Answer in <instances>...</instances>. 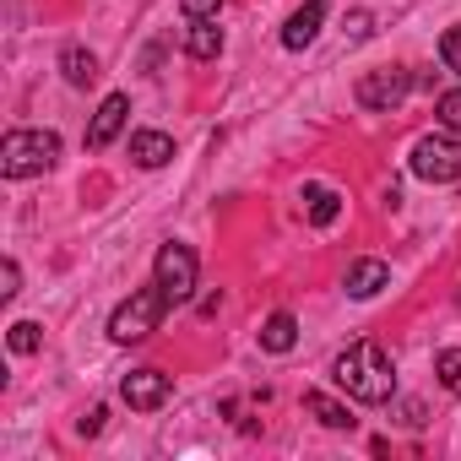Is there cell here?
I'll return each instance as SVG.
<instances>
[{
	"instance_id": "obj_4",
	"label": "cell",
	"mask_w": 461,
	"mask_h": 461,
	"mask_svg": "<svg viewBox=\"0 0 461 461\" xmlns=\"http://www.w3.org/2000/svg\"><path fill=\"white\" fill-rule=\"evenodd\" d=\"M407 163H412L418 179H429V185H450V179H461V136H456V131L418 136Z\"/></svg>"
},
{
	"instance_id": "obj_23",
	"label": "cell",
	"mask_w": 461,
	"mask_h": 461,
	"mask_svg": "<svg viewBox=\"0 0 461 461\" xmlns=\"http://www.w3.org/2000/svg\"><path fill=\"white\" fill-rule=\"evenodd\" d=\"M369 23H375L369 12H353V17H348V39H353V44H358V39H369Z\"/></svg>"
},
{
	"instance_id": "obj_19",
	"label": "cell",
	"mask_w": 461,
	"mask_h": 461,
	"mask_svg": "<svg viewBox=\"0 0 461 461\" xmlns=\"http://www.w3.org/2000/svg\"><path fill=\"white\" fill-rule=\"evenodd\" d=\"M434 114H439V131H456V136H461V87H450V93H439V104H434Z\"/></svg>"
},
{
	"instance_id": "obj_10",
	"label": "cell",
	"mask_w": 461,
	"mask_h": 461,
	"mask_svg": "<svg viewBox=\"0 0 461 461\" xmlns=\"http://www.w3.org/2000/svg\"><path fill=\"white\" fill-rule=\"evenodd\" d=\"M348 299H375L380 288H391V267L385 261H375V256H364V261H353L348 267Z\"/></svg>"
},
{
	"instance_id": "obj_2",
	"label": "cell",
	"mask_w": 461,
	"mask_h": 461,
	"mask_svg": "<svg viewBox=\"0 0 461 461\" xmlns=\"http://www.w3.org/2000/svg\"><path fill=\"white\" fill-rule=\"evenodd\" d=\"M55 158H60V136L55 131H6V141H0V174L6 179L50 174Z\"/></svg>"
},
{
	"instance_id": "obj_15",
	"label": "cell",
	"mask_w": 461,
	"mask_h": 461,
	"mask_svg": "<svg viewBox=\"0 0 461 461\" xmlns=\"http://www.w3.org/2000/svg\"><path fill=\"white\" fill-rule=\"evenodd\" d=\"M294 342H299V321H294L288 310H277V315L261 326V348H267V353H294Z\"/></svg>"
},
{
	"instance_id": "obj_3",
	"label": "cell",
	"mask_w": 461,
	"mask_h": 461,
	"mask_svg": "<svg viewBox=\"0 0 461 461\" xmlns=\"http://www.w3.org/2000/svg\"><path fill=\"white\" fill-rule=\"evenodd\" d=\"M163 315H168V294H163L158 283H147V288H136V294L109 315V337H114V342H147V337L163 326Z\"/></svg>"
},
{
	"instance_id": "obj_6",
	"label": "cell",
	"mask_w": 461,
	"mask_h": 461,
	"mask_svg": "<svg viewBox=\"0 0 461 461\" xmlns=\"http://www.w3.org/2000/svg\"><path fill=\"white\" fill-rule=\"evenodd\" d=\"M407 93H412V71H402V66L364 71V77H358V87H353V98H358L364 109H375V114H391Z\"/></svg>"
},
{
	"instance_id": "obj_1",
	"label": "cell",
	"mask_w": 461,
	"mask_h": 461,
	"mask_svg": "<svg viewBox=\"0 0 461 461\" xmlns=\"http://www.w3.org/2000/svg\"><path fill=\"white\" fill-rule=\"evenodd\" d=\"M331 380H337L353 402H364V407H380V402L396 396V364H391V353H385L375 337H364V342H353L348 353H337Z\"/></svg>"
},
{
	"instance_id": "obj_13",
	"label": "cell",
	"mask_w": 461,
	"mask_h": 461,
	"mask_svg": "<svg viewBox=\"0 0 461 461\" xmlns=\"http://www.w3.org/2000/svg\"><path fill=\"white\" fill-rule=\"evenodd\" d=\"M304 217H310L315 228H331V222L342 217V195H337L331 185H310V190H304Z\"/></svg>"
},
{
	"instance_id": "obj_21",
	"label": "cell",
	"mask_w": 461,
	"mask_h": 461,
	"mask_svg": "<svg viewBox=\"0 0 461 461\" xmlns=\"http://www.w3.org/2000/svg\"><path fill=\"white\" fill-rule=\"evenodd\" d=\"M17 288H23V267L6 256V267H0V299H17Z\"/></svg>"
},
{
	"instance_id": "obj_14",
	"label": "cell",
	"mask_w": 461,
	"mask_h": 461,
	"mask_svg": "<svg viewBox=\"0 0 461 461\" xmlns=\"http://www.w3.org/2000/svg\"><path fill=\"white\" fill-rule=\"evenodd\" d=\"M60 71H66L71 87H93L98 82V55L82 50V44H71V50H60Z\"/></svg>"
},
{
	"instance_id": "obj_20",
	"label": "cell",
	"mask_w": 461,
	"mask_h": 461,
	"mask_svg": "<svg viewBox=\"0 0 461 461\" xmlns=\"http://www.w3.org/2000/svg\"><path fill=\"white\" fill-rule=\"evenodd\" d=\"M439 60H445L450 77H461V28H445L439 33Z\"/></svg>"
},
{
	"instance_id": "obj_18",
	"label": "cell",
	"mask_w": 461,
	"mask_h": 461,
	"mask_svg": "<svg viewBox=\"0 0 461 461\" xmlns=\"http://www.w3.org/2000/svg\"><path fill=\"white\" fill-rule=\"evenodd\" d=\"M434 375H439L445 391H461V348H445V353L434 358Z\"/></svg>"
},
{
	"instance_id": "obj_5",
	"label": "cell",
	"mask_w": 461,
	"mask_h": 461,
	"mask_svg": "<svg viewBox=\"0 0 461 461\" xmlns=\"http://www.w3.org/2000/svg\"><path fill=\"white\" fill-rule=\"evenodd\" d=\"M195 250L190 245H179V240H168L163 250H158V261H152V283L168 294V304H185L190 294H195Z\"/></svg>"
},
{
	"instance_id": "obj_7",
	"label": "cell",
	"mask_w": 461,
	"mask_h": 461,
	"mask_svg": "<svg viewBox=\"0 0 461 461\" xmlns=\"http://www.w3.org/2000/svg\"><path fill=\"white\" fill-rule=\"evenodd\" d=\"M168 391H174V380H168L163 369H131V375H125V385H120V396H125L136 412L163 407V402H168Z\"/></svg>"
},
{
	"instance_id": "obj_11",
	"label": "cell",
	"mask_w": 461,
	"mask_h": 461,
	"mask_svg": "<svg viewBox=\"0 0 461 461\" xmlns=\"http://www.w3.org/2000/svg\"><path fill=\"white\" fill-rule=\"evenodd\" d=\"M185 55H190V60H217V55H222V28H217V17H195V23L185 28Z\"/></svg>"
},
{
	"instance_id": "obj_8",
	"label": "cell",
	"mask_w": 461,
	"mask_h": 461,
	"mask_svg": "<svg viewBox=\"0 0 461 461\" xmlns=\"http://www.w3.org/2000/svg\"><path fill=\"white\" fill-rule=\"evenodd\" d=\"M125 114H131V98H125V93H109V98L98 104L93 125H87V147H93V152H104V147L125 131Z\"/></svg>"
},
{
	"instance_id": "obj_9",
	"label": "cell",
	"mask_w": 461,
	"mask_h": 461,
	"mask_svg": "<svg viewBox=\"0 0 461 461\" xmlns=\"http://www.w3.org/2000/svg\"><path fill=\"white\" fill-rule=\"evenodd\" d=\"M321 23H326V0H304V6L283 23V50H310L321 39Z\"/></svg>"
},
{
	"instance_id": "obj_22",
	"label": "cell",
	"mask_w": 461,
	"mask_h": 461,
	"mask_svg": "<svg viewBox=\"0 0 461 461\" xmlns=\"http://www.w3.org/2000/svg\"><path fill=\"white\" fill-rule=\"evenodd\" d=\"M217 6H222V0H179L185 23H195V17H217Z\"/></svg>"
},
{
	"instance_id": "obj_17",
	"label": "cell",
	"mask_w": 461,
	"mask_h": 461,
	"mask_svg": "<svg viewBox=\"0 0 461 461\" xmlns=\"http://www.w3.org/2000/svg\"><path fill=\"white\" fill-rule=\"evenodd\" d=\"M39 342H44V337H39V326H33V321H17V326L6 331V348H12V353H23V358H28V353H39Z\"/></svg>"
},
{
	"instance_id": "obj_12",
	"label": "cell",
	"mask_w": 461,
	"mask_h": 461,
	"mask_svg": "<svg viewBox=\"0 0 461 461\" xmlns=\"http://www.w3.org/2000/svg\"><path fill=\"white\" fill-rule=\"evenodd\" d=\"M131 158H136V168H163V163L174 158V136H163V131H136V136H131Z\"/></svg>"
},
{
	"instance_id": "obj_16",
	"label": "cell",
	"mask_w": 461,
	"mask_h": 461,
	"mask_svg": "<svg viewBox=\"0 0 461 461\" xmlns=\"http://www.w3.org/2000/svg\"><path fill=\"white\" fill-rule=\"evenodd\" d=\"M304 412H310V418H321L326 429H353V412H348L342 402H331L326 391H304Z\"/></svg>"
},
{
	"instance_id": "obj_24",
	"label": "cell",
	"mask_w": 461,
	"mask_h": 461,
	"mask_svg": "<svg viewBox=\"0 0 461 461\" xmlns=\"http://www.w3.org/2000/svg\"><path fill=\"white\" fill-rule=\"evenodd\" d=\"M104 418H109V412H104V407H93V412H87L77 429H82V434H98V429H104Z\"/></svg>"
}]
</instances>
